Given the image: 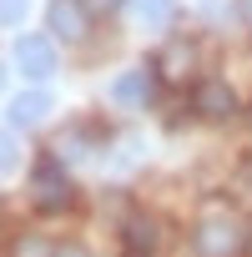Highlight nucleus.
I'll return each instance as SVG.
<instances>
[{
    "label": "nucleus",
    "instance_id": "nucleus-15",
    "mask_svg": "<svg viewBox=\"0 0 252 257\" xmlns=\"http://www.w3.org/2000/svg\"><path fill=\"white\" fill-rule=\"evenodd\" d=\"M0 86H6V66H0Z\"/></svg>",
    "mask_w": 252,
    "mask_h": 257
},
{
    "label": "nucleus",
    "instance_id": "nucleus-7",
    "mask_svg": "<svg viewBox=\"0 0 252 257\" xmlns=\"http://www.w3.org/2000/svg\"><path fill=\"white\" fill-rule=\"evenodd\" d=\"M121 237H126V257H152V252H157V222H152L147 212H132V217H126Z\"/></svg>",
    "mask_w": 252,
    "mask_h": 257
},
{
    "label": "nucleus",
    "instance_id": "nucleus-3",
    "mask_svg": "<svg viewBox=\"0 0 252 257\" xmlns=\"http://www.w3.org/2000/svg\"><path fill=\"white\" fill-rule=\"evenodd\" d=\"M16 66L31 81H51L56 76V46H51V36H21L16 41Z\"/></svg>",
    "mask_w": 252,
    "mask_h": 257
},
{
    "label": "nucleus",
    "instance_id": "nucleus-4",
    "mask_svg": "<svg viewBox=\"0 0 252 257\" xmlns=\"http://www.w3.org/2000/svg\"><path fill=\"white\" fill-rule=\"evenodd\" d=\"M192 71H197V46H187V41L162 46V56H157V66H152V76L167 81V86H187Z\"/></svg>",
    "mask_w": 252,
    "mask_h": 257
},
{
    "label": "nucleus",
    "instance_id": "nucleus-17",
    "mask_svg": "<svg viewBox=\"0 0 252 257\" xmlns=\"http://www.w3.org/2000/svg\"><path fill=\"white\" fill-rule=\"evenodd\" d=\"M247 177H252V162H247Z\"/></svg>",
    "mask_w": 252,
    "mask_h": 257
},
{
    "label": "nucleus",
    "instance_id": "nucleus-11",
    "mask_svg": "<svg viewBox=\"0 0 252 257\" xmlns=\"http://www.w3.org/2000/svg\"><path fill=\"white\" fill-rule=\"evenodd\" d=\"M16 167H21V142H16V132H6V126H0V177L16 172Z\"/></svg>",
    "mask_w": 252,
    "mask_h": 257
},
{
    "label": "nucleus",
    "instance_id": "nucleus-12",
    "mask_svg": "<svg viewBox=\"0 0 252 257\" xmlns=\"http://www.w3.org/2000/svg\"><path fill=\"white\" fill-rule=\"evenodd\" d=\"M16 257H56V247L46 237H21L16 242Z\"/></svg>",
    "mask_w": 252,
    "mask_h": 257
},
{
    "label": "nucleus",
    "instance_id": "nucleus-6",
    "mask_svg": "<svg viewBox=\"0 0 252 257\" xmlns=\"http://www.w3.org/2000/svg\"><path fill=\"white\" fill-rule=\"evenodd\" d=\"M51 31L61 36V41H86V31H91V16H86V0H51Z\"/></svg>",
    "mask_w": 252,
    "mask_h": 257
},
{
    "label": "nucleus",
    "instance_id": "nucleus-9",
    "mask_svg": "<svg viewBox=\"0 0 252 257\" xmlns=\"http://www.w3.org/2000/svg\"><path fill=\"white\" fill-rule=\"evenodd\" d=\"M51 116V91H26L11 101V126H36Z\"/></svg>",
    "mask_w": 252,
    "mask_h": 257
},
{
    "label": "nucleus",
    "instance_id": "nucleus-14",
    "mask_svg": "<svg viewBox=\"0 0 252 257\" xmlns=\"http://www.w3.org/2000/svg\"><path fill=\"white\" fill-rule=\"evenodd\" d=\"M56 257H91L86 247H76V242H66V247H56Z\"/></svg>",
    "mask_w": 252,
    "mask_h": 257
},
{
    "label": "nucleus",
    "instance_id": "nucleus-13",
    "mask_svg": "<svg viewBox=\"0 0 252 257\" xmlns=\"http://www.w3.org/2000/svg\"><path fill=\"white\" fill-rule=\"evenodd\" d=\"M31 11V0H0V26H21Z\"/></svg>",
    "mask_w": 252,
    "mask_h": 257
},
{
    "label": "nucleus",
    "instance_id": "nucleus-5",
    "mask_svg": "<svg viewBox=\"0 0 252 257\" xmlns=\"http://www.w3.org/2000/svg\"><path fill=\"white\" fill-rule=\"evenodd\" d=\"M192 106H197L202 121H232V116H237V91H232L227 81H202V86L192 91Z\"/></svg>",
    "mask_w": 252,
    "mask_h": 257
},
{
    "label": "nucleus",
    "instance_id": "nucleus-8",
    "mask_svg": "<svg viewBox=\"0 0 252 257\" xmlns=\"http://www.w3.org/2000/svg\"><path fill=\"white\" fill-rule=\"evenodd\" d=\"M111 96H116V106H147V101H152V71H126V76H116Z\"/></svg>",
    "mask_w": 252,
    "mask_h": 257
},
{
    "label": "nucleus",
    "instance_id": "nucleus-1",
    "mask_svg": "<svg viewBox=\"0 0 252 257\" xmlns=\"http://www.w3.org/2000/svg\"><path fill=\"white\" fill-rule=\"evenodd\" d=\"M31 197H36L41 212H66V207H71L76 187H71V177H66V167H61L56 157H41V162L31 167Z\"/></svg>",
    "mask_w": 252,
    "mask_h": 257
},
{
    "label": "nucleus",
    "instance_id": "nucleus-10",
    "mask_svg": "<svg viewBox=\"0 0 252 257\" xmlns=\"http://www.w3.org/2000/svg\"><path fill=\"white\" fill-rule=\"evenodd\" d=\"M137 16H142L147 26H167V21L177 16V0H137Z\"/></svg>",
    "mask_w": 252,
    "mask_h": 257
},
{
    "label": "nucleus",
    "instance_id": "nucleus-2",
    "mask_svg": "<svg viewBox=\"0 0 252 257\" xmlns=\"http://www.w3.org/2000/svg\"><path fill=\"white\" fill-rule=\"evenodd\" d=\"M192 242H197V257H237L242 232H237V222H232V217H202Z\"/></svg>",
    "mask_w": 252,
    "mask_h": 257
},
{
    "label": "nucleus",
    "instance_id": "nucleus-16",
    "mask_svg": "<svg viewBox=\"0 0 252 257\" xmlns=\"http://www.w3.org/2000/svg\"><path fill=\"white\" fill-rule=\"evenodd\" d=\"M106 6H121V0H106Z\"/></svg>",
    "mask_w": 252,
    "mask_h": 257
}]
</instances>
